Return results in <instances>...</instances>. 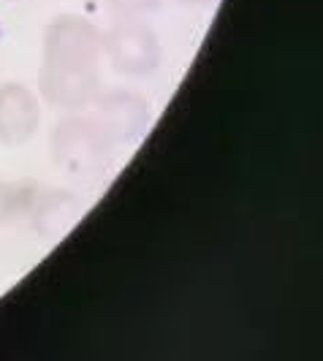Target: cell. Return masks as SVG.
<instances>
[{"mask_svg":"<svg viewBox=\"0 0 323 361\" xmlns=\"http://www.w3.org/2000/svg\"><path fill=\"white\" fill-rule=\"evenodd\" d=\"M111 142L95 123V117L68 114L57 120L52 130V161L60 171H68L73 177H95L111 161Z\"/></svg>","mask_w":323,"mask_h":361,"instance_id":"cell-1","label":"cell"},{"mask_svg":"<svg viewBox=\"0 0 323 361\" xmlns=\"http://www.w3.org/2000/svg\"><path fill=\"white\" fill-rule=\"evenodd\" d=\"M41 52L47 68H98L104 33L82 14H60L47 25Z\"/></svg>","mask_w":323,"mask_h":361,"instance_id":"cell-2","label":"cell"},{"mask_svg":"<svg viewBox=\"0 0 323 361\" xmlns=\"http://www.w3.org/2000/svg\"><path fill=\"white\" fill-rule=\"evenodd\" d=\"M104 54L117 73L144 79L158 71L163 47L158 33L147 22L139 17H123L104 33Z\"/></svg>","mask_w":323,"mask_h":361,"instance_id":"cell-3","label":"cell"},{"mask_svg":"<svg viewBox=\"0 0 323 361\" xmlns=\"http://www.w3.org/2000/svg\"><path fill=\"white\" fill-rule=\"evenodd\" d=\"M92 117L101 126V130L109 136L111 145H130L142 136L152 109L150 101L142 92L128 90V87H109V90H98L92 98Z\"/></svg>","mask_w":323,"mask_h":361,"instance_id":"cell-4","label":"cell"},{"mask_svg":"<svg viewBox=\"0 0 323 361\" xmlns=\"http://www.w3.org/2000/svg\"><path fill=\"white\" fill-rule=\"evenodd\" d=\"M41 126V101L28 85H0V145L22 147L36 136Z\"/></svg>","mask_w":323,"mask_h":361,"instance_id":"cell-5","label":"cell"},{"mask_svg":"<svg viewBox=\"0 0 323 361\" xmlns=\"http://www.w3.org/2000/svg\"><path fill=\"white\" fill-rule=\"evenodd\" d=\"M101 90L98 68H47L38 71V92L47 104L57 109L79 111L87 109Z\"/></svg>","mask_w":323,"mask_h":361,"instance_id":"cell-6","label":"cell"},{"mask_svg":"<svg viewBox=\"0 0 323 361\" xmlns=\"http://www.w3.org/2000/svg\"><path fill=\"white\" fill-rule=\"evenodd\" d=\"M82 215V204L71 190H41L38 188L25 220L41 239L54 242L71 231V226Z\"/></svg>","mask_w":323,"mask_h":361,"instance_id":"cell-7","label":"cell"},{"mask_svg":"<svg viewBox=\"0 0 323 361\" xmlns=\"http://www.w3.org/2000/svg\"><path fill=\"white\" fill-rule=\"evenodd\" d=\"M36 190L38 185H33L30 180L14 182L0 177V228L28 215V207L36 196Z\"/></svg>","mask_w":323,"mask_h":361,"instance_id":"cell-8","label":"cell"},{"mask_svg":"<svg viewBox=\"0 0 323 361\" xmlns=\"http://www.w3.org/2000/svg\"><path fill=\"white\" fill-rule=\"evenodd\" d=\"M114 14L120 17H144L161 8L163 0H106Z\"/></svg>","mask_w":323,"mask_h":361,"instance_id":"cell-9","label":"cell"},{"mask_svg":"<svg viewBox=\"0 0 323 361\" xmlns=\"http://www.w3.org/2000/svg\"><path fill=\"white\" fill-rule=\"evenodd\" d=\"M182 6H209V3H215V0H180Z\"/></svg>","mask_w":323,"mask_h":361,"instance_id":"cell-10","label":"cell"}]
</instances>
